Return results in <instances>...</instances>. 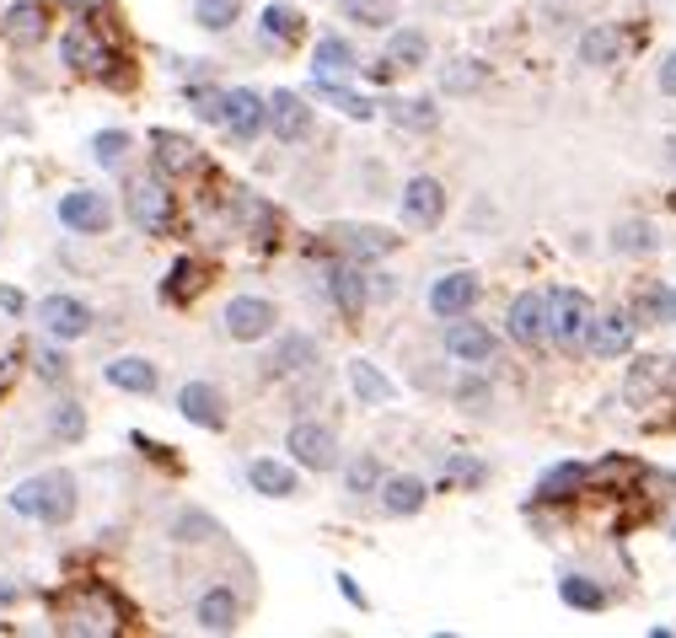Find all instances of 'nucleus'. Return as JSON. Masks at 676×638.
Returning <instances> with one entry per match:
<instances>
[{
  "label": "nucleus",
  "instance_id": "obj_1",
  "mask_svg": "<svg viewBox=\"0 0 676 638\" xmlns=\"http://www.w3.org/2000/svg\"><path fill=\"white\" fill-rule=\"evenodd\" d=\"M11 510L28 520H43V526H64V520L76 516V484H70V472H38L28 484H17Z\"/></svg>",
  "mask_w": 676,
  "mask_h": 638
},
{
  "label": "nucleus",
  "instance_id": "obj_2",
  "mask_svg": "<svg viewBox=\"0 0 676 638\" xmlns=\"http://www.w3.org/2000/svg\"><path fill=\"white\" fill-rule=\"evenodd\" d=\"M590 322H596V306L585 301L580 290H554L548 296V338H554L558 349H585V338H590Z\"/></svg>",
  "mask_w": 676,
  "mask_h": 638
},
{
  "label": "nucleus",
  "instance_id": "obj_3",
  "mask_svg": "<svg viewBox=\"0 0 676 638\" xmlns=\"http://www.w3.org/2000/svg\"><path fill=\"white\" fill-rule=\"evenodd\" d=\"M220 129H231V140L252 146L269 129V97H258L252 87H231L226 91V123Z\"/></svg>",
  "mask_w": 676,
  "mask_h": 638
},
{
  "label": "nucleus",
  "instance_id": "obj_4",
  "mask_svg": "<svg viewBox=\"0 0 676 638\" xmlns=\"http://www.w3.org/2000/svg\"><path fill=\"white\" fill-rule=\"evenodd\" d=\"M60 54L70 70H87V76H108V64H113V49H108V38L92 22H76V28L64 32Z\"/></svg>",
  "mask_w": 676,
  "mask_h": 638
},
{
  "label": "nucleus",
  "instance_id": "obj_5",
  "mask_svg": "<svg viewBox=\"0 0 676 638\" xmlns=\"http://www.w3.org/2000/svg\"><path fill=\"white\" fill-rule=\"evenodd\" d=\"M60 220L70 231H81V237H102V231L113 226V205H108V193H97V188H76V193L60 199Z\"/></svg>",
  "mask_w": 676,
  "mask_h": 638
},
{
  "label": "nucleus",
  "instance_id": "obj_6",
  "mask_svg": "<svg viewBox=\"0 0 676 638\" xmlns=\"http://www.w3.org/2000/svg\"><path fill=\"white\" fill-rule=\"evenodd\" d=\"M279 322L275 301H264V296H237V301L226 306V333L237 338V343H258V338H269Z\"/></svg>",
  "mask_w": 676,
  "mask_h": 638
},
{
  "label": "nucleus",
  "instance_id": "obj_7",
  "mask_svg": "<svg viewBox=\"0 0 676 638\" xmlns=\"http://www.w3.org/2000/svg\"><path fill=\"white\" fill-rule=\"evenodd\" d=\"M285 446L296 451V461L301 467H311V472H328L338 461V440L328 425H311V419H301V425H290V435H285Z\"/></svg>",
  "mask_w": 676,
  "mask_h": 638
},
{
  "label": "nucleus",
  "instance_id": "obj_8",
  "mask_svg": "<svg viewBox=\"0 0 676 638\" xmlns=\"http://www.w3.org/2000/svg\"><path fill=\"white\" fill-rule=\"evenodd\" d=\"M129 215H135V226H146L151 237H161L167 226H172V193H167V182L161 178H140L129 188Z\"/></svg>",
  "mask_w": 676,
  "mask_h": 638
},
{
  "label": "nucleus",
  "instance_id": "obj_9",
  "mask_svg": "<svg viewBox=\"0 0 676 638\" xmlns=\"http://www.w3.org/2000/svg\"><path fill=\"white\" fill-rule=\"evenodd\" d=\"M494 349H499V338L484 328V322H473V317H451L446 322V355L461 365H484L494 360Z\"/></svg>",
  "mask_w": 676,
  "mask_h": 638
},
{
  "label": "nucleus",
  "instance_id": "obj_10",
  "mask_svg": "<svg viewBox=\"0 0 676 638\" xmlns=\"http://www.w3.org/2000/svg\"><path fill=\"white\" fill-rule=\"evenodd\" d=\"M38 322L54 338H81L92 328V306L76 301V296H43V301H38Z\"/></svg>",
  "mask_w": 676,
  "mask_h": 638
},
{
  "label": "nucleus",
  "instance_id": "obj_11",
  "mask_svg": "<svg viewBox=\"0 0 676 638\" xmlns=\"http://www.w3.org/2000/svg\"><path fill=\"white\" fill-rule=\"evenodd\" d=\"M585 349H590L596 360H617V355H628V349H634V311H607V317H596V322H590V338H585Z\"/></svg>",
  "mask_w": 676,
  "mask_h": 638
},
{
  "label": "nucleus",
  "instance_id": "obj_12",
  "mask_svg": "<svg viewBox=\"0 0 676 638\" xmlns=\"http://www.w3.org/2000/svg\"><path fill=\"white\" fill-rule=\"evenodd\" d=\"M478 306V279L473 273H446V279H435L430 285V311L440 322H451V317H467Z\"/></svg>",
  "mask_w": 676,
  "mask_h": 638
},
{
  "label": "nucleus",
  "instance_id": "obj_13",
  "mask_svg": "<svg viewBox=\"0 0 676 638\" xmlns=\"http://www.w3.org/2000/svg\"><path fill=\"white\" fill-rule=\"evenodd\" d=\"M178 413L199 429H220L226 425V397H220V387H210V381H188L183 392H178Z\"/></svg>",
  "mask_w": 676,
  "mask_h": 638
},
{
  "label": "nucleus",
  "instance_id": "obj_14",
  "mask_svg": "<svg viewBox=\"0 0 676 638\" xmlns=\"http://www.w3.org/2000/svg\"><path fill=\"white\" fill-rule=\"evenodd\" d=\"M269 129H275L285 146L307 140V134H311V108H307V97H296V91H275V97H269Z\"/></svg>",
  "mask_w": 676,
  "mask_h": 638
},
{
  "label": "nucleus",
  "instance_id": "obj_15",
  "mask_svg": "<svg viewBox=\"0 0 676 638\" xmlns=\"http://www.w3.org/2000/svg\"><path fill=\"white\" fill-rule=\"evenodd\" d=\"M440 215H446V188L435 178H414L408 188H402V220L408 226H440Z\"/></svg>",
  "mask_w": 676,
  "mask_h": 638
},
{
  "label": "nucleus",
  "instance_id": "obj_16",
  "mask_svg": "<svg viewBox=\"0 0 676 638\" xmlns=\"http://www.w3.org/2000/svg\"><path fill=\"white\" fill-rule=\"evenodd\" d=\"M505 322H510V338H516V343L537 349V343L548 338V301L526 290V296H516V301H510V317H505Z\"/></svg>",
  "mask_w": 676,
  "mask_h": 638
},
{
  "label": "nucleus",
  "instance_id": "obj_17",
  "mask_svg": "<svg viewBox=\"0 0 676 638\" xmlns=\"http://www.w3.org/2000/svg\"><path fill=\"white\" fill-rule=\"evenodd\" d=\"M247 484L258 488V494H269V499H296V494H301L296 467H285V461H275V456H258V461L247 467Z\"/></svg>",
  "mask_w": 676,
  "mask_h": 638
},
{
  "label": "nucleus",
  "instance_id": "obj_18",
  "mask_svg": "<svg viewBox=\"0 0 676 638\" xmlns=\"http://www.w3.org/2000/svg\"><path fill=\"white\" fill-rule=\"evenodd\" d=\"M328 296H334V306L344 311V317H366L370 279L360 269H344V263H338V269L328 273Z\"/></svg>",
  "mask_w": 676,
  "mask_h": 638
},
{
  "label": "nucleus",
  "instance_id": "obj_19",
  "mask_svg": "<svg viewBox=\"0 0 676 638\" xmlns=\"http://www.w3.org/2000/svg\"><path fill=\"white\" fill-rule=\"evenodd\" d=\"M156 167L167 172V178H183V172H199V151H193V140L183 134H167V129H156Z\"/></svg>",
  "mask_w": 676,
  "mask_h": 638
},
{
  "label": "nucleus",
  "instance_id": "obj_20",
  "mask_svg": "<svg viewBox=\"0 0 676 638\" xmlns=\"http://www.w3.org/2000/svg\"><path fill=\"white\" fill-rule=\"evenodd\" d=\"M425 499H430L425 478H387V484H381V510H387V516H419Z\"/></svg>",
  "mask_w": 676,
  "mask_h": 638
},
{
  "label": "nucleus",
  "instance_id": "obj_21",
  "mask_svg": "<svg viewBox=\"0 0 676 638\" xmlns=\"http://www.w3.org/2000/svg\"><path fill=\"white\" fill-rule=\"evenodd\" d=\"M269 365H275V376H307L311 365H317V338L311 333H285Z\"/></svg>",
  "mask_w": 676,
  "mask_h": 638
},
{
  "label": "nucleus",
  "instance_id": "obj_22",
  "mask_svg": "<svg viewBox=\"0 0 676 638\" xmlns=\"http://www.w3.org/2000/svg\"><path fill=\"white\" fill-rule=\"evenodd\" d=\"M193 617H199L205 634H231V628H237V596H231L226 585H216V590L199 596V611H193Z\"/></svg>",
  "mask_w": 676,
  "mask_h": 638
},
{
  "label": "nucleus",
  "instance_id": "obj_23",
  "mask_svg": "<svg viewBox=\"0 0 676 638\" xmlns=\"http://www.w3.org/2000/svg\"><path fill=\"white\" fill-rule=\"evenodd\" d=\"M425 60H430V38L419 28H392V38H387V64L392 70H419Z\"/></svg>",
  "mask_w": 676,
  "mask_h": 638
},
{
  "label": "nucleus",
  "instance_id": "obj_24",
  "mask_svg": "<svg viewBox=\"0 0 676 638\" xmlns=\"http://www.w3.org/2000/svg\"><path fill=\"white\" fill-rule=\"evenodd\" d=\"M634 317H639L645 328H672L676 322V290H666V285H645V290L634 296Z\"/></svg>",
  "mask_w": 676,
  "mask_h": 638
},
{
  "label": "nucleus",
  "instance_id": "obj_25",
  "mask_svg": "<svg viewBox=\"0 0 676 638\" xmlns=\"http://www.w3.org/2000/svg\"><path fill=\"white\" fill-rule=\"evenodd\" d=\"M311 70H317V81H344V76L355 70V49H349L338 32H328V38L317 43V54H311Z\"/></svg>",
  "mask_w": 676,
  "mask_h": 638
},
{
  "label": "nucleus",
  "instance_id": "obj_26",
  "mask_svg": "<svg viewBox=\"0 0 676 638\" xmlns=\"http://www.w3.org/2000/svg\"><path fill=\"white\" fill-rule=\"evenodd\" d=\"M199 290H205V269H199L193 258H178V263L167 269V279H161V301H172V306H188Z\"/></svg>",
  "mask_w": 676,
  "mask_h": 638
},
{
  "label": "nucleus",
  "instance_id": "obj_27",
  "mask_svg": "<svg viewBox=\"0 0 676 638\" xmlns=\"http://www.w3.org/2000/svg\"><path fill=\"white\" fill-rule=\"evenodd\" d=\"M585 484H590V467H580V461H558V467H548V472H543L537 494L554 505V499H575Z\"/></svg>",
  "mask_w": 676,
  "mask_h": 638
},
{
  "label": "nucleus",
  "instance_id": "obj_28",
  "mask_svg": "<svg viewBox=\"0 0 676 638\" xmlns=\"http://www.w3.org/2000/svg\"><path fill=\"white\" fill-rule=\"evenodd\" d=\"M43 32H49V17H43L38 0H22V6L6 11V38H11V43H38Z\"/></svg>",
  "mask_w": 676,
  "mask_h": 638
},
{
  "label": "nucleus",
  "instance_id": "obj_29",
  "mask_svg": "<svg viewBox=\"0 0 676 638\" xmlns=\"http://www.w3.org/2000/svg\"><path fill=\"white\" fill-rule=\"evenodd\" d=\"M338 242H344V252H355V258H381V252H392V247H398V237H392V231H381V226H344V231H338Z\"/></svg>",
  "mask_w": 676,
  "mask_h": 638
},
{
  "label": "nucleus",
  "instance_id": "obj_30",
  "mask_svg": "<svg viewBox=\"0 0 676 638\" xmlns=\"http://www.w3.org/2000/svg\"><path fill=\"white\" fill-rule=\"evenodd\" d=\"M617 54H623V32H617L613 22L585 28V38H580V60L585 64H617Z\"/></svg>",
  "mask_w": 676,
  "mask_h": 638
},
{
  "label": "nucleus",
  "instance_id": "obj_31",
  "mask_svg": "<svg viewBox=\"0 0 676 638\" xmlns=\"http://www.w3.org/2000/svg\"><path fill=\"white\" fill-rule=\"evenodd\" d=\"M338 17L360 22V28H392L398 22V0H338Z\"/></svg>",
  "mask_w": 676,
  "mask_h": 638
},
{
  "label": "nucleus",
  "instance_id": "obj_32",
  "mask_svg": "<svg viewBox=\"0 0 676 638\" xmlns=\"http://www.w3.org/2000/svg\"><path fill=\"white\" fill-rule=\"evenodd\" d=\"M108 387H119V392H156V365L151 360H113L108 365Z\"/></svg>",
  "mask_w": 676,
  "mask_h": 638
},
{
  "label": "nucleus",
  "instance_id": "obj_33",
  "mask_svg": "<svg viewBox=\"0 0 676 638\" xmlns=\"http://www.w3.org/2000/svg\"><path fill=\"white\" fill-rule=\"evenodd\" d=\"M349 387H355L360 402H376V408H381V402H392V381H387L370 360H349Z\"/></svg>",
  "mask_w": 676,
  "mask_h": 638
},
{
  "label": "nucleus",
  "instance_id": "obj_34",
  "mask_svg": "<svg viewBox=\"0 0 676 638\" xmlns=\"http://www.w3.org/2000/svg\"><path fill=\"white\" fill-rule=\"evenodd\" d=\"M558 596H564V607H575V611H602L607 607V590H602L596 579H585V575H564L558 579Z\"/></svg>",
  "mask_w": 676,
  "mask_h": 638
},
{
  "label": "nucleus",
  "instance_id": "obj_35",
  "mask_svg": "<svg viewBox=\"0 0 676 638\" xmlns=\"http://www.w3.org/2000/svg\"><path fill=\"white\" fill-rule=\"evenodd\" d=\"M264 32H269V43H296L307 32V17L296 6H264Z\"/></svg>",
  "mask_w": 676,
  "mask_h": 638
},
{
  "label": "nucleus",
  "instance_id": "obj_36",
  "mask_svg": "<svg viewBox=\"0 0 676 638\" xmlns=\"http://www.w3.org/2000/svg\"><path fill=\"white\" fill-rule=\"evenodd\" d=\"M387 119L398 123V129H435L440 113H435L430 102H419V97H392L387 102Z\"/></svg>",
  "mask_w": 676,
  "mask_h": 638
},
{
  "label": "nucleus",
  "instance_id": "obj_37",
  "mask_svg": "<svg viewBox=\"0 0 676 638\" xmlns=\"http://www.w3.org/2000/svg\"><path fill=\"white\" fill-rule=\"evenodd\" d=\"M613 247L634 258V252H655V247H660V237H655V226H649V220H623V226L613 231Z\"/></svg>",
  "mask_w": 676,
  "mask_h": 638
},
{
  "label": "nucleus",
  "instance_id": "obj_38",
  "mask_svg": "<svg viewBox=\"0 0 676 638\" xmlns=\"http://www.w3.org/2000/svg\"><path fill=\"white\" fill-rule=\"evenodd\" d=\"M92 156L108 167V172H119L123 161H129V134H123V129H97V134H92Z\"/></svg>",
  "mask_w": 676,
  "mask_h": 638
},
{
  "label": "nucleus",
  "instance_id": "obj_39",
  "mask_svg": "<svg viewBox=\"0 0 676 638\" xmlns=\"http://www.w3.org/2000/svg\"><path fill=\"white\" fill-rule=\"evenodd\" d=\"M193 17H199V28L226 32L237 17H242V0H193Z\"/></svg>",
  "mask_w": 676,
  "mask_h": 638
},
{
  "label": "nucleus",
  "instance_id": "obj_40",
  "mask_svg": "<svg viewBox=\"0 0 676 638\" xmlns=\"http://www.w3.org/2000/svg\"><path fill=\"white\" fill-rule=\"evenodd\" d=\"M344 484H349V494H370V488L381 484V461L376 456H355L349 472H344Z\"/></svg>",
  "mask_w": 676,
  "mask_h": 638
},
{
  "label": "nucleus",
  "instance_id": "obj_41",
  "mask_svg": "<svg viewBox=\"0 0 676 638\" xmlns=\"http://www.w3.org/2000/svg\"><path fill=\"white\" fill-rule=\"evenodd\" d=\"M49 425H54V435H60V440H81V429H87V413H81L76 402H60Z\"/></svg>",
  "mask_w": 676,
  "mask_h": 638
},
{
  "label": "nucleus",
  "instance_id": "obj_42",
  "mask_svg": "<svg viewBox=\"0 0 676 638\" xmlns=\"http://www.w3.org/2000/svg\"><path fill=\"white\" fill-rule=\"evenodd\" d=\"M666 376V360H639V370L628 376V397H649V387Z\"/></svg>",
  "mask_w": 676,
  "mask_h": 638
},
{
  "label": "nucleus",
  "instance_id": "obj_43",
  "mask_svg": "<svg viewBox=\"0 0 676 638\" xmlns=\"http://www.w3.org/2000/svg\"><path fill=\"white\" fill-rule=\"evenodd\" d=\"M193 113L205 123H226V91H193Z\"/></svg>",
  "mask_w": 676,
  "mask_h": 638
},
{
  "label": "nucleus",
  "instance_id": "obj_44",
  "mask_svg": "<svg viewBox=\"0 0 676 638\" xmlns=\"http://www.w3.org/2000/svg\"><path fill=\"white\" fill-rule=\"evenodd\" d=\"M478 81H484V70H478L473 60H457L451 70H446V91H473Z\"/></svg>",
  "mask_w": 676,
  "mask_h": 638
},
{
  "label": "nucleus",
  "instance_id": "obj_45",
  "mask_svg": "<svg viewBox=\"0 0 676 638\" xmlns=\"http://www.w3.org/2000/svg\"><path fill=\"white\" fill-rule=\"evenodd\" d=\"M446 472H451L457 484H484V478H489V467H484V461H473V456H451V461H446Z\"/></svg>",
  "mask_w": 676,
  "mask_h": 638
},
{
  "label": "nucleus",
  "instance_id": "obj_46",
  "mask_svg": "<svg viewBox=\"0 0 676 638\" xmlns=\"http://www.w3.org/2000/svg\"><path fill=\"white\" fill-rule=\"evenodd\" d=\"M205 537H216L210 516H178V542H205Z\"/></svg>",
  "mask_w": 676,
  "mask_h": 638
},
{
  "label": "nucleus",
  "instance_id": "obj_47",
  "mask_svg": "<svg viewBox=\"0 0 676 638\" xmlns=\"http://www.w3.org/2000/svg\"><path fill=\"white\" fill-rule=\"evenodd\" d=\"M64 370H70L64 355H54V349H43V355H38V376H43V381H64Z\"/></svg>",
  "mask_w": 676,
  "mask_h": 638
},
{
  "label": "nucleus",
  "instance_id": "obj_48",
  "mask_svg": "<svg viewBox=\"0 0 676 638\" xmlns=\"http://www.w3.org/2000/svg\"><path fill=\"white\" fill-rule=\"evenodd\" d=\"M457 397L461 402H473V408H484V402H489V387H484V381H461Z\"/></svg>",
  "mask_w": 676,
  "mask_h": 638
},
{
  "label": "nucleus",
  "instance_id": "obj_49",
  "mask_svg": "<svg viewBox=\"0 0 676 638\" xmlns=\"http://www.w3.org/2000/svg\"><path fill=\"white\" fill-rule=\"evenodd\" d=\"M660 91H666V97H676V49L666 54V64H660Z\"/></svg>",
  "mask_w": 676,
  "mask_h": 638
},
{
  "label": "nucleus",
  "instance_id": "obj_50",
  "mask_svg": "<svg viewBox=\"0 0 676 638\" xmlns=\"http://www.w3.org/2000/svg\"><path fill=\"white\" fill-rule=\"evenodd\" d=\"M0 311L17 317V311H22V290H0Z\"/></svg>",
  "mask_w": 676,
  "mask_h": 638
},
{
  "label": "nucleus",
  "instance_id": "obj_51",
  "mask_svg": "<svg viewBox=\"0 0 676 638\" xmlns=\"http://www.w3.org/2000/svg\"><path fill=\"white\" fill-rule=\"evenodd\" d=\"M70 11H102V0H64Z\"/></svg>",
  "mask_w": 676,
  "mask_h": 638
},
{
  "label": "nucleus",
  "instance_id": "obj_52",
  "mask_svg": "<svg viewBox=\"0 0 676 638\" xmlns=\"http://www.w3.org/2000/svg\"><path fill=\"white\" fill-rule=\"evenodd\" d=\"M11 365H17V360H11V355L0 360V392H6V381H11Z\"/></svg>",
  "mask_w": 676,
  "mask_h": 638
},
{
  "label": "nucleus",
  "instance_id": "obj_53",
  "mask_svg": "<svg viewBox=\"0 0 676 638\" xmlns=\"http://www.w3.org/2000/svg\"><path fill=\"white\" fill-rule=\"evenodd\" d=\"M17 601V585H0V607H11Z\"/></svg>",
  "mask_w": 676,
  "mask_h": 638
},
{
  "label": "nucleus",
  "instance_id": "obj_54",
  "mask_svg": "<svg viewBox=\"0 0 676 638\" xmlns=\"http://www.w3.org/2000/svg\"><path fill=\"white\" fill-rule=\"evenodd\" d=\"M672 161H676V140H672Z\"/></svg>",
  "mask_w": 676,
  "mask_h": 638
}]
</instances>
